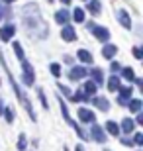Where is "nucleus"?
<instances>
[{
	"mask_svg": "<svg viewBox=\"0 0 143 151\" xmlns=\"http://www.w3.org/2000/svg\"><path fill=\"white\" fill-rule=\"evenodd\" d=\"M118 18H120V24L124 28H132V20H129L126 10H118Z\"/></svg>",
	"mask_w": 143,
	"mask_h": 151,
	"instance_id": "1",
	"label": "nucleus"
},
{
	"mask_svg": "<svg viewBox=\"0 0 143 151\" xmlns=\"http://www.w3.org/2000/svg\"><path fill=\"white\" fill-rule=\"evenodd\" d=\"M61 35H63V39H65V41H75V39H77V35H75V29H73L71 26H65Z\"/></svg>",
	"mask_w": 143,
	"mask_h": 151,
	"instance_id": "2",
	"label": "nucleus"
},
{
	"mask_svg": "<svg viewBox=\"0 0 143 151\" xmlns=\"http://www.w3.org/2000/svg\"><path fill=\"white\" fill-rule=\"evenodd\" d=\"M12 34H14V26H4V28L0 29V39L2 41H8L12 37Z\"/></svg>",
	"mask_w": 143,
	"mask_h": 151,
	"instance_id": "3",
	"label": "nucleus"
},
{
	"mask_svg": "<svg viewBox=\"0 0 143 151\" xmlns=\"http://www.w3.org/2000/svg\"><path fill=\"white\" fill-rule=\"evenodd\" d=\"M92 34L96 35L100 41H106V39H108V35H110V34H108V29H106V28H100V26L92 29Z\"/></svg>",
	"mask_w": 143,
	"mask_h": 151,
	"instance_id": "4",
	"label": "nucleus"
},
{
	"mask_svg": "<svg viewBox=\"0 0 143 151\" xmlns=\"http://www.w3.org/2000/svg\"><path fill=\"white\" fill-rule=\"evenodd\" d=\"M55 20L59 24H67V22H69V12H67V10H59L55 14Z\"/></svg>",
	"mask_w": 143,
	"mask_h": 151,
	"instance_id": "5",
	"label": "nucleus"
},
{
	"mask_svg": "<svg viewBox=\"0 0 143 151\" xmlns=\"http://www.w3.org/2000/svg\"><path fill=\"white\" fill-rule=\"evenodd\" d=\"M106 129H108V134H112V135H118V134H120V129H118V124L112 122V120L106 124Z\"/></svg>",
	"mask_w": 143,
	"mask_h": 151,
	"instance_id": "6",
	"label": "nucleus"
},
{
	"mask_svg": "<svg viewBox=\"0 0 143 151\" xmlns=\"http://www.w3.org/2000/svg\"><path fill=\"white\" fill-rule=\"evenodd\" d=\"M92 135H94L98 141H104V139H106V135L102 134V129H100L98 126H94V128H92Z\"/></svg>",
	"mask_w": 143,
	"mask_h": 151,
	"instance_id": "7",
	"label": "nucleus"
},
{
	"mask_svg": "<svg viewBox=\"0 0 143 151\" xmlns=\"http://www.w3.org/2000/svg\"><path fill=\"white\" fill-rule=\"evenodd\" d=\"M78 118H80L83 122H90V120H92V112H88V110H78Z\"/></svg>",
	"mask_w": 143,
	"mask_h": 151,
	"instance_id": "8",
	"label": "nucleus"
},
{
	"mask_svg": "<svg viewBox=\"0 0 143 151\" xmlns=\"http://www.w3.org/2000/svg\"><path fill=\"white\" fill-rule=\"evenodd\" d=\"M116 45H106L104 47V57H108V59H110V57H114L116 55Z\"/></svg>",
	"mask_w": 143,
	"mask_h": 151,
	"instance_id": "9",
	"label": "nucleus"
},
{
	"mask_svg": "<svg viewBox=\"0 0 143 151\" xmlns=\"http://www.w3.org/2000/svg\"><path fill=\"white\" fill-rule=\"evenodd\" d=\"M78 59H80V61H84V63H90V61H92L90 53H86L84 49H80V51H78Z\"/></svg>",
	"mask_w": 143,
	"mask_h": 151,
	"instance_id": "10",
	"label": "nucleus"
},
{
	"mask_svg": "<svg viewBox=\"0 0 143 151\" xmlns=\"http://www.w3.org/2000/svg\"><path fill=\"white\" fill-rule=\"evenodd\" d=\"M121 128H124V132H126V134H129V132H133V122H132V120H124Z\"/></svg>",
	"mask_w": 143,
	"mask_h": 151,
	"instance_id": "11",
	"label": "nucleus"
},
{
	"mask_svg": "<svg viewBox=\"0 0 143 151\" xmlns=\"http://www.w3.org/2000/svg\"><path fill=\"white\" fill-rule=\"evenodd\" d=\"M88 8H90V12H92V14H100V2H98V0H92Z\"/></svg>",
	"mask_w": 143,
	"mask_h": 151,
	"instance_id": "12",
	"label": "nucleus"
},
{
	"mask_svg": "<svg viewBox=\"0 0 143 151\" xmlns=\"http://www.w3.org/2000/svg\"><path fill=\"white\" fill-rule=\"evenodd\" d=\"M118 83H120V81H118L116 77H112L110 81H108V88H110V90H118V88H120V84H118Z\"/></svg>",
	"mask_w": 143,
	"mask_h": 151,
	"instance_id": "13",
	"label": "nucleus"
},
{
	"mask_svg": "<svg viewBox=\"0 0 143 151\" xmlns=\"http://www.w3.org/2000/svg\"><path fill=\"white\" fill-rule=\"evenodd\" d=\"M75 22H84V12L80 10V8H77V10H75Z\"/></svg>",
	"mask_w": 143,
	"mask_h": 151,
	"instance_id": "14",
	"label": "nucleus"
},
{
	"mask_svg": "<svg viewBox=\"0 0 143 151\" xmlns=\"http://www.w3.org/2000/svg\"><path fill=\"white\" fill-rule=\"evenodd\" d=\"M14 53H16L18 59H24V53H22V45L20 43H14Z\"/></svg>",
	"mask_w": 143,
	"mask_h": 151,
	"instance_id": "15",
	"label": "nucleus"
},
{
	"mask_svg": "<svg viewBox=\"0 0 143 151\" xmlns=\"http://www.w3.org/2000/svg\"><path fill=\"white\" fill-rule=\"evenodd\" d=\"M129 94H132V90H129V88H121V102H126Z\"/></svg>",
	"mask_w": 143,
	"mask_h": 151,
	"instance_id": "16",
	"label": "nucleus"
},
{
	"mask_svg": "<svg viewBox=\"0 0 143 151\" xmlns=\"http://www.w3.org/2000/svg\"><path fill=\"white\" fill-rule=\"evenodd\" d=\"M83 75H84V69H75V71L71 73V77L77 78V77H83Z\"/></svg>",
	"mask_w": 143,
	"mask_h": 151,
	"instance_id": "17",
	"label": "nucleus"
},
{
	"mask_svg": "<svg viewBox=\"0 0 143 151\" xmlns=\"http://www.w3.org/2000/svg\"><path fill=\"white\" fill-rule=\"evenodd\" d=\"M51 73L55 75V77H59V73H61V69H59V65H57V63H53V65H51Z\"/></svg>",
	"mask_w": 143,
	"mask_h": 151,
	"instance_id": "18",
	"label": "nucleus"
},
{
	"mask_svg": "<svg viewBox=\"0 0 143 151\" xmlns=\"http://www.w3.org/2000/svg\"><path fill=\"white\" fill-rule=\"evenodd\" d=\"M20 149H26V135H20Z\"/></svg>",
	"mask_w": 143,
	"mask_h": 151,
	"instance_id": "19",
	"label": "nucleus"
},
{
	"mask_svg": "<svg viewBox=\"0 0 143 151\" xmlns=\"http://www.w3.org/2000/svg\"><path fill=\"white\" fill-rule=\"evenodd\" d=\"M124 77L126 78H133V71L132 69H126V71H124Z\"/></svg>",
	"mask_w": 143,
	"mask_h": 151,
	"instance_id": "20",
	"label": "nucleus"
},
{
	"mask_svg": "<svg viewBox=\"0 0 143 151\" xmlns=\"http://www.w3.org/2000/svg\"><path fill=\"white\" fill-rule=\"evenodd\" d=\"M132 110H139V100L132 102Z\"/></svg>",
	"mask_w": 143,
	"mask_h": 151,
	"instance_id": "21",
	"label": "nucleus"
},
{
	"mask_svg": "<svg viewBox=\"0 0 143 151\" xmlns=\"http://www.w3.org/2000/svg\"><path fill=\"white\" fill-rule=\"evenodd\" d=\"M6 120H8V122H12V110H6Z\"/></svg>",
	"mask_w": 143,
	"mask_h": 151,
	"instance_id": "22",
	"label": "nucleus"
},
{
	"mask_svg": "<svg viewBox=\"0 0 143 151\" xmlns=\"http://www.w3.org/2000/svg\"><path fill=\"white\" fill-rule=\"evenodd\" d=\"M61 2H65V4H71V0H61Z\"/></svg>",
	"mask_w": 143,
	"mask_h": 151,
	"instance_id": "23",
	"label": "nucleus"
},
{
	"mask_svg": "<svg viewBox=\"0 0 143 151\" xmlns=\"http://www.w3.org/2000/svg\"><path fill=\"white\" fill-rule=\"evenodd\" d=\"M0 114H2V102H0Z\"/></svg>",
	"mask_w": 143,
	"mask_h": 151,
	"instance_id": "24",
	"label": "nucleus"
},
{
	"mask_svg": "<svg viewBox=\"0 0 143 151\" xmlns=\"http://www.w3.org/2000/svg\"><path fill=\"white\" fill-rule=\"evenodd\" d=\"M6 2H12V0H6Z\"/></svg>",
	"mask_w": 143,
	"mask_h": 151,
	"instance_id": "25",
	"label": "nucleus"
},
{
	"mask_svg": "<svg viewBox=\"0 0 143 151\" xmlns=\"http://www.w3.org/2000/svg\"><path fill=\"white\" fill-rule=\"evenodd\" d=\"M106 151H108V149H106Z\"/></svg>",
	"mask_w": 143,
	"mask_h": 151,
	"instance_id": "26",
	"label": "nucleus"
}]
</instances>
